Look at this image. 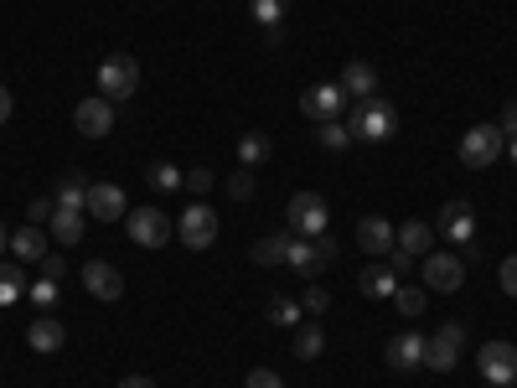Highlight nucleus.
<instances>
[{"label":"nucleus","mask_w":517,"mask_h":388,"mask_svg":"<svg viewBox=\"0 0 517 388\" xmlns=\"http://www.w3.org/2000/svg\"><path fill=\"white\" fill-rule=\"evenodd\" d=\"M290 228H275V233H264L259 244H254V264H264V270H280L285 254H290Z\"/></svg>","instance_id":"obj_22"},{"label":"nucleus","mask_w":517,"mask_h":388,"mask_svg":"<svg viewBox=\"0 0 517 388\" xmlns=\"http://www.w3.org/2000/svg\"><path fill=\"white\" fill-rule=\"evenodd\" d=\"M125 228H130V238L140 249H166L171 233H176L161 207H135V213H125Z\"/></svg>","instance_id":"obj_8"},{"label":"nucleus","mask_w":517,"mask_h":388,"mask_svg":"<svg viewBox=\"0 0 517 388\" xmlns=\"http://www.w3.org/2000/svg\"><path fill=\"white\" fill-rule=\"evenodd\" d=\"M497 130H502L507 140L517 135V99H507V104H502V119H497Z\"/></svg>","instance_id":"obj_42"},{"label":"nucleus","mask_w":517,"mask_h":388,"mask_svg":"<svg viewBox=\"0 0 517 388\" xmlns=\"http://www.w3.org/2000/svg\"><path fill=\"white\" fill-rule=\"evenodd\" d=\"M11 249V233H6V223H0V254H6Z\"/></svg>","instance_id":"obj_46"},{"label":"nucleus","mask_w":517,"mask_h":388,"mask_svg":"<svg viewBox=\"0 0 517 388\" xmlns=\"http://www.w3.org/2000/svg\"><path fill=\"white\" fill-rule=\"evenodd\" d=\"M57 295H63V290H57V280H32V301H37V311H52Z\"/></svg>","instance_id":"obj_36"},{"label":"nucleus","mask_w":517,"mask_h":388,"mask_svg":"<svg viewBox=\"0 0 517 388\" xmlns=\"http://www.w3.org/2000/svg\"><path fill=\"white\" fill-rule=\"evenodd\" d=\"M430 244H435V228H430V223H419V218H414V223H404V228H399V249H404V254L424 259V254H430Z\"/></svg>","instance_id":"obj_25"},{"label":"nucleus","mask_w":517,"mask_h":388,"mask_svg":"<svg viewBox=\"0 0 517 388\" xmlns=\"http://www.w3.org/2000/svg\"><path fill=\"white\" fill-rule=\"evenodd\" d=\"M83 218H88V213H73V207H52V238H57V244H78V238H83Z\"/></svg>","instance_id":"obj_26"},{"label":"nucleus","mask_w":517,"mask_h":388,"mask_svg":"<svg viewBox=\"0 0 517 388\" xmlns=\"http://www.w3.org/2000/svg\"><path fill=\"white\" fill-rule=\"evenodd\" d=\"M47 238H52L47 228L26 223V228H16V233H11V254H16L21 264H42V259L52 254V249H47Z\"/></svg>","instance_id":"obj_19"},{"label":"nucleus","mask_w":517,"mask_h":388,"mask_svg":"<svg viewBox=\"0 0 517 388\" xmlns=\"http://www.w3.org/2000/svg\"><path fill=\"white\" fill-rule=\"evenodd\" d=\"M347 94H342V83H311L306 94H300V114H311L316 125H326V119H342L347 114Z\"/></svg>","instance_id":"obj_10"},{"label":"nucleus","mask_w":517,"mask_h":388,"mask_svg":"<svg viewBox=\"0 0 517 388\" xmlns=\"http://www.w3.org/2000/svg\"><path fill=\"white\" fill-rule=\"evenodd\" d=\"M419 275H424V290H430V295H455L466 285V264L455 254H424Z\"/></svg>","instance_id":"obj_7"},{"label":"nucleus","mask_w":517,"mask_h":388,"mask_svg":"<svg viewBox=\"0 0 517 388\" xmlns=\"http://www.w3.org/2000/svg\"><path fill=\"white\" fill-rule=\"evenodd\" d=\"M119 388H156V383H150L145 373H130V378H119Z\"/></svg>","instance_id":"obj_45"},{"label":"nucleus","mask_w":517,"mask_h":388,"mask_svg":"<svg viewBox=\"0 0 517 388\" xmlns=\"http://www.w3.org/2000/svg\"><path fill=\"white\" fill-rule=\"evenodd\" d=\"M435 233L440 238H450V244H461V249H471V238H476V213H471V202H445L440 207V218H435Z\"/></svg>","instance_id":"obj_11"},{"label":"nucleus","mask_w":517,"mask_h":388,"mask_svg":"<svg viewBox=\"0 0 517 388\" xmlns=\"http://www.w3.org/2000/svg\"><path fill=\"white\" fill-rule=\"evenodd\" d=\"M424 306H430V290H424V285H399V290H393V311H399L404 321L424 316Z\"/></svg>","instance_id":"obj_27"},{"label":"nucleus","mask_w":517,"mask_h":388,"mask_svg":"<svg viewBox=\"0 0 517 388\" xmlns=\"http://www.w3.org/2000/svg\"><path fill=\"white\" fill-rule=\"evenodd\" d=\"M497 156H507V135H502L497 125H471V130L461 135V161H466L471 171H486Z\"/></svg>","instance_id":"obj_5"},{"label":"nucleus","mask_w":517,"mask_h":388,"mask_svg":"<svg viewBox=\"0 0 517 388\" xmlns=\"http://www.w3.org/2000/svg\"><path fill=\"white\" fill-rule=\"evenodd\" d=\"M26 342H32V352H63V342H68V326L57 321L52 311H37L32 316V326H26Z\"/></svg>","instance_id":"obj_18"},{"label":"nucleus","mask_w":517,"mask_h":388,"mask_svg":"<svg viewBox=\"0 0 517 388\" xmlns=\"http://www.w3.org/2000/svg\"><path fill=\"white\" fill-rule=\"evenodd\" d=\"M73 125H78V135H83V140H104V135L114 130V104H109L104 94H99V99H78Z\"/></svg>","instance_id":"obj_14"},{"label":"nucleus","mask_w":517,"mask_h":388,"mask_svg":"<svg viewBox=\"0 0 517 388\" xmlns=\"http://www.w3.org/2000/svg\"><path fill=\"white\" fill-rule=\"evenodd\" d=\"M497 280H502V295H512V301H517V254H507V259H502Z\"/></svg>","instance_id":"obj_39"},{"label":"nucleus","mask_w":517,"mask_h":388,"mask_svg":"<svg viewBox=\"0 0 517 388\" xmlns=\"http://www.w3.org/2000/svg\"><path fill=\"white\" fill-rule=\"evenodd\" d=\"M63 275H68V259L63 254H47L42 259V280H63Z\"/></svg>","instance_id":"obj_41"},{"label":"nucleus","mask_w":517,"mask_h":388,"mask_svg":"<svg viewBox=\"0 0 517 388\" xmlns=\"http://www.w3.org/2000/svg\"><path fill=\"white\" fill-rule=\"evenodd\" d=\"M316 140H321V151H347V145H352V130L342 125V119H326Z\"/></svg>","instance_id":"obj_33"},{"label":"nucleus","mask_w":517,"mask_h":388,"mask_svg":"<svg viewBox=\"0 0 517 388\" xmlns=\"http://www.w3.org/2000/svg\"><path fill=\"white\" fill-rule=\"evenodd\" d=\"M383 363H388L393 373H414V368H424V337H419V332H399V337H388Z\"/></svg>","instance_id":"obj_16"},{"label":"nucleus","mask_w":517,"mask_h":388,"mask_svg":"<svg viewBox=\"0 0 517 388\" xmlns=\"http://www.w3.org/2000/svg\"><path fill=\"white\" fill-rule=\"evenodd\" d=\"M228 197H233V202H249V197H254V171H249V166L228 176Z\"/></svg>","instance_id":"obj_35"},{"label":"nucleus","mask_w":517,"mask_h":388,"mask_svg":"<svg viewBox=\"0 0 517 388\" xmlns=\"http://www.w3.org/2000/svg\"><path fill=\"white\" fill-rule=\"evenodd\" d=\"M83 290L94 295V301H119V295H125V275H119L109 259H88L83 264Z\"/></svg>","instance_id":"obj_15"},{"label":"nucleus","mask_w":517,"mask_h":388,"mask_svg":"<svg viewBox=\"0 0 517 388\" xmlns=\"http://www.w3.org/2000/svg\"><path fill=\"white\" fill-rule=\"evenodd\" d=\"M52 202H57V207H73V213H88V182H83L78 171H68L63 182H57Z\"/></svg>","instance_id":"obj_24"},{"label":"nucleus","mask_w":517,"mask_h":388,"mask_svg":"<svg viewBox=\"0 0 517 388\" xmlns=\"http://www.w3.org/2000/svg\"><path fill=\"white\" fill-rule=\"evenodd\" d=\"M140 88V63L130 52H109L104 63H99V94L109 99V104H119V99H130Z\"/></svg>","instance_id":"obj_3"},{"label":"nucleus","mask_w":517,"mask_h":388,"mask_svg":"<svg viewBox=\"0 0 517 388\" xmlns=\"http://www.w3.org/2000/svg\"><path fill=\"white\" fill-rule=\"evenodd\" d=\"M393 244H399V228H393L388 218H362V223H357V249H362V254L388 259Z\"/></svg>","instance_id":"obj_17"},{"label":"nucleus","mask_w":517,"mask_h":388,"mask_svg":"<svg viewBox=\"0 0 517 388\" xmlns=\"http://www.w3.org/2000/svg\"><path fill=\"white\" fill-rule=\"evenodd\" d=\"M52 197H37V202H26V223H37V228H47L52 223Z\"/></svg>","instance_id":"obj_38"},{"label":"nucleus","mask_w":517,"mask_h":388,"mask_svg":"<svg viewBox=\"0 0 517 388\" xmlns=\"http://www.w3.org/2000/svg\"><path fill=\"white\" fill-rule=\"evenodd\" d=\"M461 347H466V326L461 321H440V332L424 337V368L450 373L455 363H461Z\"/></svg>","instance_id":"obj_4"},{"label":"nucleus","mask_w":517,"mask_h":388,"mask_svg":"<svg viewBox=\"0 0 517 388\" xmlns=\"http://www.w3.org/2000/svg\"><path fill=\"white\" fill-rule=\"evenodd\" d=\"M285 223H290V233H300V238H316V233H326V223H331V207H326V197H316V192H295L290 207H285Z\"/></svg>","instance_id":"obj_6"},{"label":"nucleus","mask_w":517,"mask_h":388,"mask_svg":"<svg viewBox=\"0 0 517 388\" xmlns=\"http://www.w3.org/2000/svg\"><path fill=\"white\" fill-rule=\"evenodd\" d=\"M176 238L187 249H197V254L212 249V244H218V213H212L207 202H192L187 213H181V223H176Z\"/></svg>","instance_id":"obj_9"},{"label":"nucleus","mask_w":517,"mask_h":388,"mask_svg":"<svg viewBox=\"0 0 517 388\" xmlns=\"http://www.w3.org/2000/svg\"><path fill=\"white\" fill-rule=\"evenodd\" d=\"M125 187L114 182H88V218L94 223H125Z\"/></svg>","instance_id":"obj_13"},{"label":"nucleus","mask_w":517,"mask_h":388,"mask_svg":"<svg viewBox=\"0 0 517 388\" xmlns=\"http://www.w3.org/2000/svg\"><path fill=\"white\" fill-rule=\"evenodd\" d=\"M383 264H388V270H393V275H399V280H404V275H414V264H419V259H414V254H404L399 244H393Z\"/></svg>","instance_id":"obj_37"},{"label":"nucleus","mask_w":517,"mask_h":388,"mask_svg":"<svg viewBox=\"0 0 517 388\" xmlns=\"http://www.w3.org/2000/svg\"><path fill=\"white\" fill-rule=\"evenodd\" d=\"M290 352L300 357V363H311V357H321V352H326V332H321L316 321H300V326H295V342H290Z\"/></svg>","instance_id":"obj_23"},{"label":"nucleus","mask_w":517,"mask_h":388,"mask_svg":"<svg viewBox=\"0 0 517 388\" xmlns=\"http://www.w3.org/2000/svg\"><path fill=\"white\" fill-rule=\"evenodd\" d=\"M486 388H512V383H486Z\"/></svg>","instance_id":"obj_48"},{"label":"nucleus","mask_w":517,"mask_h":388,"mask_svg":"<svg viewBox=\"0 0 517 388\" xmlns=\"http://www.w3.org/2000/svg\"><path fill=\"white\" fill-rule=\"evenodd\" d=\"M507 161H512V166H517V135H512V140H507Z\"/></svg>","instance_id":"obj_47"},{"label":"nucleus","mask_w":517,"mask_h":388,"mask_svg":"<svg viewBox=\"0 0 517 388\" xmlns=\"http://www.w3.org/2000/svg\"><path fill=\"white\" fill-rule=\"evenodd\" d=\"M337 259V238H326V233H316V238H290V254H285V264L290 270H300V280H316L326 264Z\"/></svg>","instance_id":"obj_2"},{"label":"nucleus","mask_w":517,"mask_h":388,"mask_svg":"<svg viewBox=\"0 0 517 388\" xmlns=\"http://www.w3.org/2000/svg\"><path fill=\"white\" fill-rule=\"evenodd\" d=\"M337 83H342V94H347L352 104H357V99H373V94H378V73H373V63H362V57H357V63H347V68H342V78H337Z\"/></svg>","instance_id":"obj_20"},{"label":"nucleus","mask_w":517,"mask_h":388,"mask_svg":"<svg viewBox=\"0 0 517 388\" xmlns=\"http://www.w3.org/2000/svg\"><path fill=\"white\" fill-rule=\"evenodd\" d=\"M243 388H285V383H280V373H269V368H254V373H249V383H243Z\"/></svg>","instance_id":"obj_43"},{"label":"nucleus","mask_w":517,"mask_h":388,"mask_svg":"<svg viewBox=\"0 0 517 388\" xmlns=\"http://www.w3.org/2000/svg\"><path fill=\"white\" fill-rule=\"evenodd\" d=\"M21 280H26L21 259H16V264H6V259H0V306H16V301H21V290H26Z\"/></svg>","instance_id":"obj_30"},{"label":"nucleus","mask_w":517,"mask_h":388,"mask_svg":"<svg viewBox=\"0 0 517 388\" xmlns=\"http://www.w3.org/2000/svg\"><path fill=\"white\" fill-rule=\"evenodd\" d=\"M300 311H306V316H326V311H331V290H326V285H311L306 295H300Z\"/></svg>","instance_id":"obj_34"},{"label":"nucleus","mask_w":517,"mask_h":388,"mask_svg":"<svg viewBox=\"0 0 517 388\" xmlns=\"http://www.w3.org/2000/svg\"><path fill=\"white\" fill-rule=\"evenodd\" d=\"M476 368H481L486 383H512L517 378V347L512 342H481Z\"/></svg>","instance_id":"obj_12"},{"label":"nucleus","mask_w":517,"mask_h":388,"mask_svg":"<svg viewBox=\"0 0 517 388\" xmlns=\"http://www.w3.org/2000/svg\"><path fill=\"white\" fill-rule=\"evenodd\" d=\"M145 182L156 187V192H176V187H187V171H181L176 161H150Z\"/></svg>","instance_id":"obj_28"},{"label":"nucleus","mask_w":517,"mask_h":388,"mask_svg":"<svg viewBox=\"0 0 517 388\" xmlns=\"http://www.w3.org/2000/svg\"><path fill=\"white\" fill-rule=\"evenodd\" d=\"M285 11H290V0H249V16L264 26V32H269V26H280Z\"/></svg>","instance_id":"obj_32"},{"label":"nucleus","mask_w":517,"mask_h":388,"mask_svg":"<svg viewBox=\"0 0 517 388\" xmlns=\"http://www.w3.org/2000/svg\"><path fill=\"white\" fill-rule=\"evenodd\" d=\"M187 192H197V197H207V192H212V171H207V166L187 171Z\"/></svg>","instance_id":"obj_40"},{"label":"nucleus","mask_w":517,"mask_h":388,"mask_svg":"<svg viewBox=\"0 0 517 388\" xmlns=\"http://www.w3.org/2000/svg\"><path fill=\"white\" fill-rule=\"evenodd\" d=\"M264 316L275 321V326H300V301H290V295H269Z\"/></svg>","instance_id":"obj_31"},{"label":"nucleus","mask_w":517,"mask_h":388,"mask_svg":"<svg viewBox=\"0 0 517 388\" xmlns=\"http://www.w3.org/2000/svg\"><path fill=\"white\" fill-rule=\"evenodd\" d=\"M357 290L368 295V301H393V290H399V275H393L388 264H368V270L357 275Z\"/></svg>","instance_id":"obj_21"},{"label":"nucleus","mask_w":517,"mask_h":388,"mask_svg":"<svg viewBox=\"0 0 517 388\" xmlns=\"http://www.w3.org/2000/svg\"><path fill=\"white\" fill-rule=\"evenodd\" d=\"M269 151H275V140L259 135V130H249V135L238 140V161L249 166V171H254V166H264V161H269Z\"/></svg>","instance_id":"obj_29"},{"label":"nucleus","mask_w":517,"mask_h":388,"mask_svg":"<svg viewBox=\"0 0 517 388\" xmlns=\"http://www.w3.org/2000/svg\"><path fill=\"white\" fill-rule=\"evenodd\" d=\"M16 114V99H11V88L6 83H0V125H6V119Z\"/></svg>","instance_id":"obj_44"},{"label":"nucleus","mask_w":517,"mask_h":388,"mask_svg":"<svg viewBox=\"0 0 517 388\" xmlns=\"http://www.w3.org/2000/svg\"><path fill=\"white\" fill-rule=\"evenodd\" d=\"M347 130H352V140L357 145H383V140H393V130H399V109H393L388 99H357V104H347Z\"/></svg>","instance_id":"obj_1"}]
</instances>
